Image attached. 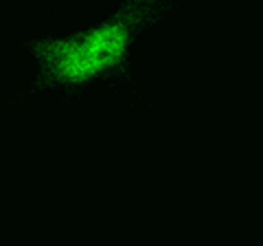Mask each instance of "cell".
Segmentation results:
<instances>
[{"label":"cell","instance_id":"1","mask_svg":"<svg viewBox=\"0 0 263 246\" xmlns=\"http://www.w3.org/2000/svg\"><path fill=\"white\" fill-rule=\"evenodd\" d=\"M171 9V0H123L110 18L62 38L27 44L37 60L33 90L62 88L79 93L99 79L129 77V53L136 38Z\"/></svg>","mask_w":263,"mask_h":246}]
</instances>
